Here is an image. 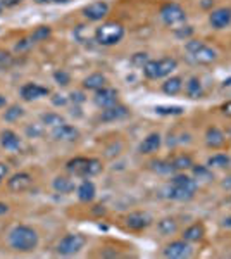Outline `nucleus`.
I'll return each mask as SVG.
<instances>
[{
    "label": "nucleus",
    "mask_w": 231,
    "mask_h": 259,
    "mask_svg": "<svg viewBox=\"0 0 231 259\" xmlns=\"http://www.w3.org/2000/svg\"><path fill=\"white\" fill-rule=\"evenodd\" d=\"M150 216L147 213H131L126 218V227L130 230H144L150 225Z\"/></svg>",
    "instance_id": "obj_16"
},
{
    "label": "nucleus",
    "mask_w": 231,
    "mask_h": 259,
    "mask_svg": "<svg viewBox=\"0 0 231 259\" xmlns=\"http://www.w3.org/2000/svg\"><path fill=\"white\" fill-rule=\"evenodd\" d=\"M185 90H186V95H188L190 98H200L203 95L202 83H200V80L195 76L190 78L188 83H186V87H185Z\"/></svg>",
    "instance_id": "obj_25"
},
{
    "label": "nucleus",
    "mask_w": 231,
    "mask_h": 259,
    "mask_svg": "<svg viewBox=\"0 0 231 259\" xmlns=\"http://www.w3.org/2000/svg\"><path fill=\"white\" fill-rule=\"evenodd\" d=\"M157 228L162 235H173L178 230V225H176V221L173 218H164V220H161L157 223Z\"/></svg>",
    "instance_id": "obj_31"
},
{
    "label": "nucleus",
    "mask_w": 231,
    "mask_h": 259,
    "mask_svg": "<svg viewBox=\"0 0 231 259\" xmlns=\"http://www.w3.org/2000/svg\"><path fill=\"white\" fill-rule=\"evenodd\" d=\"M223 227L231 228V216H230V218H224V221H223Z\"/></svg>",
    "instance_id": "obj_51"
},
{
    "label": "nucleus",
    "mask_w": 231,
    "mask_h": 259,
    "mask_svg": "<svg viewBox=\"0 0 231 259\" xmlns=\"http://www.w3.org/2000/svg\"><path fill=\"white\" fill-rule=\"evenodd\" d=\"M162 144V138L159 133H150L147 138H144V142L140 144V152L142 154H154Z\"/></svg>",
    "instance_id": "obj_19"
},
{
    "label": "nucleus",
    "mask_w": 231,
    "mask_h": 259,
    "mask_svg": "<svg viewBox=\"0 0 231 259\" xmlns=\"http://www.w3.org/2000/svg\"><path fill=\"white\" fill-rule=\"evenodd\" d=\"M109 12V5L105 2H93V4L87 5L83 9V16L88 21H100L107 16Z\"/></svg>",
    "instance_id": "obj_12"
},
{
    "label": "nucleus",
    "mask_w": 231,
    "mask_h": 259,
    "mask_svg": "<svg viewBox=\"0 0 231 259\" xmlns=\"http://www.w3.org/2000/svg\"><path fill=\"white\" fill-rule=\"evenodd\" d=\"M131 63H133L135 64V66H138V67H144L145 66V64H147L148 63V56H147V54H135V56L133 57H131Z\"/></svg>",
    "instance_id": "obj_39"
},
{
    "label": "nucleus",
    "mask_w": 231,
    "mask_h": 259,
    "mask_svg": "<svg viewBox=\"0 0 231 259\" xmlns=\"http://www.w3.org/2000/svg\"><path fill=\"white\" fill-rule=\"evenodd\" d=\"M192 33H193V30L190 28V26H185V28H183V26H179V28L174 30V35L179 36V38H186V36H190Z\"/></svg>",
    "instance_id": "obj_40"
},
{
    "label": "nucleus",
    "mask_w": 231,
    "mask_h": 259,
    "mask_svg": "<svg viewBox=\"0 0 231 259\" xmlns=\"http://www.w3.org/2000/svg\"><path fill=\"white\" fill-rule=\"evenodd\" d=\"M95 104L98 105V107H111V105H114L116 102H117V92L114 90V88H109V87H102L100 90H97V94H95Z\"/></svg>",
    "instance_id": "obj_11"
},
{
    "label": "nucleus",
    "mask_w": 231,
    "mask_h": 259,
    "mask_svg": "<svg viewBox=\"0 0 231 259\" xmlns=\"http://www.w3.org/2000/svg\"><path fill=\"white\" fill-rule=\"evenodd\" d=\"M36 4H67L69 0H35Z\"/></svg>",
    "instance_id": "obj_44"
},
{
    "label": "nucleus",
    "mask_w": 231,
    "mask_h": 259,
    "mask_svg": "<svg viewBox=\"0 0 231 259\" xmlns=\"http://www.w3.org/2000/svg\"><path fill=\"white\" fill-rule=\"evenodd\" d=\"M9 244L14 251L19 252H29L35 251L36 245H38V235L33 228L25 227V225H19L9 235Z\"/></svg>",
    "instance_id": "obj_1"
},
{
    "label": "nucleus",
    "mask_w": 231,
    "mask_h": 259,
    "mask_svg": "<svg viewBox=\"0 0 231 259\" xmlns=\"http://www.w3.org/2000/svg\"><path fill=\"white\" fill-rule=\"evenodd\" d=\"M7 175H9V166L5 162H0V183L4 182Z\"/></svg>",
    "instance_id": "obj_42"
},
{
    "label": "nucleus",
    "mask_w": 231,
    "mask_h": 259,
    "mask_svg": "<svg viewBox=\"0 0 231 259\" xmlns=\"http://www.w3.org/2000/svg\"><path fill=\"white\" fill-rule=\"evenodd\" d=\"M224 142H226V138H224V133L221 131L219 128H216V126H210V128H207V131H205V144L209 145L210 149L223 147Z\"/></svg>",
    "instance_id": "obj_17"
},
{
    "label": "nucleus",
    "mask_w": 231,
    "mask_h": 259,
    "mask_svg": "<svg viewBox=\"0 0 231 259\" xmlns=\"http://www.w3.org/2000/svg\"><path fill=\"white\" fill-rule=\"evenodd\" d=\"M71 100L73 102H85V97H83V94H81V92H73V94H71Z\"/></svg>",
    "instance_id": "obj_45"
},
{
    "label": "nucleus",
    "mask_w": 231,
    "mask_h": 259,
    "mask_svg": "<svg viewBox=\"0 0 231 259\" xmlns=\"http://www.w3.org/2000/svg\"><path fill=\"white\" fill-rule=\"evenodd\" d=\"M40 133H42V130L36 128V126H29V128H28V135H33V137H38Z\"/></svg>",
    "instance_id": "obj_48"
},
{
    "label": "nucleus",
    "mask_w": 231,
    "mask_h": 259,
    "mask_svg": "<svg viewBox=\"0 0 231 259\" xmlns=\"http://www.w3.org/2000/svg\"><path fill=\"white\" fill-rule=\"evenodd\" d=\"M42 123L45 126H50V128H57V126L64 125L66 119H64L60 114H56V112H47V114L42 116Z\"/></svg>",
    "instance_id": "obj_30"
},
{
    "label": "nucleus",
    "mask_w": 231,
    "mask_h": 259,
    "mask_svg": "<svg viewBox=\"0 0 231 259\" xmlns=\"http://www.w3.org/2000/svg\"><path fill=\"white\" fill-rule=\"evenodd\" d=\"M52 187H54V190H57V192H60V194H69L74 190V183L71 182L69 178H66V176H57V178L54 180Z\"/></svg>",
    "instance_id": "obj_27"
},
{
    "label": "nucleus",
    "mask_w": 231,
    "mask_h": 259,
    "mask_svg": "<svg viewBox=\"0 0 231 259\" xmlns=\"http://www.w3.org/2000/svg\"><path fill=\"white\" fill-rule=\"evenodd\" d=\"M171 185L179 187V189H185V190H188V192H192V194H195L197 189H199L197 180H193L192 176H186V175H176L174 178L171 180Z\"/></svg>",
    "instance_id": "obj_20"
},
{
    "label": "nucleus",
    "mask_w": 231,
    "mask_h": 259,
    "mask_svg": "<svg viewBox=\"0 0 231 259\" xmlns=\"http://www.w3.org/2000/svg\"><path fill=\"white\" fill-rule=\"evenodd\" d=\"M221 88L231 95V78H226V80L223 81V85H221Z\"/></svg>",
    "instance_id": "obj_47"
},
{
    "label": "nucleus",
    "mask_w": 231,
    "mask_h": 259,
    "mask_svg": "<svg viewBox=\"0 0 231 259\" xmlns=\"http://www.w3.org/2000/svg\"><path fill=\"white\" fill-rule=\"evenodd\" d=\"M124 36V28L119 25V23H104L102 26H98L95 30V40H97L98 45L104 47H111L119 43Z\"/></svg>",
    "instance_id": "obj_3"
},
{
    "label": "nucleus",
    "mask_w": 231,
    "mask_h": 259,
    "mask_svg": "<svg viewBox=\"0 0 231 259\" xmlns=\"http://www.w3.org/2000/svg\"><path fill=\"white\" fill-rule=\"evenodd\" d=\"M105 83H107V78L100 73L90 74V76L83 80V87L87 88V90H95V92L100 90L102 87H105Z\"/></svg>",
    "instance_id": "obj_21"
},
{
    "label": "nucleus",
    "mask_w": 231,
    "mask_h": 259,
    "mask_svg": "<svg viewBox=\"0 0 231 259\" xmlns=\"http://www.w3.org/2000/svg\"><path fill=\"white\" fill-rule=\"evenodd\" d=\"M0 4L5 5V7H14V5L21 4V0H0Z\"/></svg>",
    "instance_id": "obj_46"
},
{
    "label": "nucleus",
    "mask_w": 231,
    "mask_h": 259,
    "mask_svg": "<svg viewBox=\"0 0 231 259\" xmlns=\"http://www.w3.org/2000/svg\"><path fill=\"white\" fill-rule=\"evenodd\" d=\"M31 38H25V40H21V42L18 43V45H16V50H18V52H23V50H28L29 47H31Z\"/></svg>",
    "instance_id": "obj_41"
},
{
    "label": "nucleus",
    "mask_w": 231,
    "mask_h": 259,
    "mask_svg": "<svg viewBox=\"0 0 231 259\" xmlns=\"http://www.w3.org/2000/svg\"><path fill=\"white\" fill-rule=\"evenodd\" d=\"M185 50L188 52L190 59L197 64H212L217 59L216 50L205 45L202 40H188L185 45Z\"/></svg>",
    "instance_id": "obj_5"
},
{
    "label": "nucleus",
    "mask_w": 231,
    "mask_h": 259,
    "mask_svg": "<svg viewBox=\"0 0 231 259\" xmlns=\"http://www.w3.org/2000/svg\"><path fill=\"white\" fill-rule=\"evenodd\" d=\"M185 109L181 105H155V112L162 116H179Z\"/></svg>",
    "instance_id": "obj_33"
},
{
    "label": "nucleus",
    "mask_w": 231,
    "mask_h": 259,
    "mask_svg": "<svg viewBox=\"0 0 231 259\" xmlns=\"http://www.w3.org/2000/svg\"><path fill=\"white\" fill-rule=\"evenodd\" d=\"M193 195H195V194L188 192V190H185V189H179V187H174V185H171L168 189V197L173 200H181L183 202V200H190Z\"/></svg>",
    "instance_id": "obj_26"
},
{
    "label": "nucleus",
    "mask_w": 231,
    "mask_h": 259,
    "mask_svg": "<svg viewBox=\"0 0 231 259\" xmlns=\"http://www.w3.org/2000/svg\"><path fill=\"white\" fill-rule=\"evenodd\" d=\"M52 137L60 142H74L80 137V131L74 126L64 123V125L57 126V128H52Z\"/></svg>",
    "instance_id": "obj_13"
},
{
    "label": "nucleus",
    "mask_w": 231,
    "mask_h": 259,
    "mask_svg": "<svg viewBox=\"0 0 231 259\" xmlns=\"http://www.w3.org/2000/svg\"><path fill=\"white\" fill-rule=\"evenodd\" d=\"M130 114V111H128L124 105H111V107H105L104 111H102L100 114V119L105 123H111V121H117V119H124L126 116Z\"/></svg>",
    "instance_id": "obj_15"
},
{
    "label": "nucleus",
    "mask_w": 231,
    "mask_h": 259,
    "mask_svg": "<svg viewBox=\"0 0 231 259\" xmlns=\"http://www.w3.org/2000/svg\"><path fill=\"white\" fill-rule=\"evenodd\" d=\"M161 19L164 21V25H168V26H171L173 30H176L178 26H181L183 23L186 21V12L179 4L171 2V4L162 5Z\"/></svg>",
    "instance_id": "obj_6"
},
{
    "label": "nucleus",
    "mask_w": 231,
    "mask_h": 259,
    "mask_svg": "<svg viewBox=\"0 0 231 259\" xmlns=\"http://www.w3.org/2000/svg\"><path fill=\"white\" fill-rule=\"evenodd\" d=\"M93 197H95V185L90 180H85V182L78 187V199H80L81 202H90V200H93Z\"/></svg>",
    "instance_id": "obj_23"
},
{
    "label": "nucleus",
    "mask_w": 231,
    "mask_h": 259,
    "mask_svg": "<svg viewBox=\"0 0 231 259\" xmlns=\"http://www.w3.org/2000/svg\"><path fill=\"white\" fill-rule=\"evenodd\" d=\"M209 23H210V26H212V28H216V30L226 28V26L231 23V9L221 7V9L212 11L209 14Z\"/></svg>",
    "instance_id": "obj_10"
},
{
    "label": "nucleus",
    "mask_w": 231,
    "mask_h": 259,
    "mask_svg": "<svg viewBox=\"0 0 231 259\" xmlns=\"http://www.w3.org/2000/svg\"><path fill=\"white\" fill-rule=\"evenodd\" d=\"M192 171H193V176H195L199 182H210V180H214V175H212V171H210L209 166L193 164Z\"/></svg>",
    "instance_id": "obj_28"
},
{
    "label": "nucleus",
    "mask_w": 231,
    "mask_h": 259,
    "mask_svg": "<svg viewBox=\"0 0 231 259\" xmlns=\"http://www.w3.org/2000/svg\"><path fill=\"white\" fill-rule=\"evenodd\" d=\"M85 242H87L85 240V237L80 233L66 235V237L59 242V245H57V252L62 256H73L85 247Z\"/></svg>",
    "instance_id": "obj_7"
},
{
    "label": "nucleus",
    "mask_w": 231,
    "mask_h": 259,
    "mask_svg": "<svg viewBox=\"0 0 231 259\" xmlns=\"http://www.w3.org/2000/svg\"><path fill=\"white\" fill-rule=\"evenodd\" d=\"M54 104H56V105H64V104H66V98H54Z\"/></svg>",
    "instance_id": "obj_50"
},
{
    "label": "nucleus",
    "mask_w": 231,
    "mask_h": 259,
    "mask_svg": "<svg viewBox=\"0 0 231 259\" xmlns=\"http://www.w3.org/2000/svg\"><path fill=\"white\" fill-rule=\"evenodd\" d=\"M12 64H14V59H12L11 54L5 52V50H0V71L9 69Z\"/></svg>",
    "instance_id": "obj_37"
},
{
    "label": "nucleus",
    "mask_w": 231,
    "mask_h": 259,
    "mask_svg": "<svg viewBox=\"0 0 231 259\" xmlns=\"http://www.w3.org/2000/svg\"><path fill=\"white\" fill-rule=\"evenodd\" d=\"M54 78H56V81H57V85H60V87H66L67 83H69V74L66 73V71H56V73H54Z\"/></svg>",
    "instance_id": "obj_38"
},
{
    "label": "nucleus",
    "mask_w": 231,
    "mask_h": 259,
    "mask_svg": "<svg viewBox=\"0 0 231 259\" xmlns=\"http://www.w3.org/2000/svg\"><path fill=\"white\" fill-rule=\"evenodd\" d=\"M171 164H173V168H174V169H179V171H183V169L192 168V166H193V159L190 158V156H186V154H181V156H178V158L173 159Z\"/></svg>",
    "instance_id": "obj_32"
},
{
    "label": "nucleus",
    "mask_w": 231,
    "mask_h": 259,
    "mask_svg": "<svg viewBox=\"0 0 231 259\" xmlns=\"http://www.w3.org/2000/svg\"><path fill=\"white\" fill-rule=\"evenodd\" d=\"M205 235V230L200 223H195L192 227H188L185 231H183V240L186 242H199L202 240V237Z\"/></svg>",
    "instance_id": "obj_22"
},
{
    "label": "nucleus",
    "mask_w": 231,
    "mask_h": 259,
    "mask_svg": "<svg viewBox=\"0 0 231 259\" xmlns=\"http://www.w3.org/2000/svg\"><path fill=\"white\" fill-rule=\"evenodd\" d=\"M230 164V156L226 154H214L210 156L209 159H207V166H209L210 169L212 168H226V166Z\"/></svg>",
    "instance_id": "obj_29"
},
{
    "label": "nucleus",
    "mask_w": 231,
    "mask_h": 259,
    "mask_svg": "<svg viewBox=\"0 0 231 259\" xmlns=\"http://www.w3.org/2000/svg\"><path fill=\"white\" fill-rule=\"evenodd\" d=\"M2 7H4V5H2V4H0V12H2Z\"/></svg>",
    "instance_id": "obj_54"
},
{
    "label": "nucleus",
    "mask_w": 231,
    "mask_h": 259,
    "mask_svg": "<svg viewBox=\"0 0 231 259\" xmlns=\"http://www.w3.org/2000/svg\"><path fill=\"white\" fill-rule=\"evenodd\" d=\"M50 36V28L49 26H40L33 32V35L29 36L31 42H42V40H47Z\"/></svg>",
    "instance_id": "obj_36"
},
{
    "label": "nucleus",
    "mask_w": 231,
    "mask_h": 259,
    "mask_svg": "<svg viewBox=\"0 0 231 259\" xmlns=\"http://www.w3.org/2000/svg\"><path fill=\"white\" fill-rule=\"evenodd\" d=\"M192 254V247H190V242L186 240H176L171 242L169 245H166L164 256L169 259H183L188 258Z\"/></svg>",
    "instance_id": "obj_8"
},
{
    "label": "nucleus",
    "mask_w": 231,
    "mask_h": 259,
    "mask_svg": "<svg viewBox=\"0 0 231 259\" xmlns=\"http://www.w3.org/2000/svg\"><path fill=\"white\" fill-rule=\"evenodd\" d=\"M178 67V61L173 57H162L159 61H148L144 66V74L148 80H161L173 73Z\"/></svg>",
    "instance_id": "obj_4"
},
{
    "label": "nucleus",
    "mask_w": 231,
    "mask_h": 259,
    "mask_svg": "<svg viewBox=\"0 0 231 259\" xmlns=\"http://www.w3.org/2000/svg\"><path fill=\"white\" fill-rule=\"evenodd\" d=\"M7 104V100H5L4 95H0V107H4V105Z\"/></svg>",
    "instance_id": "obj_52"
},
{
    "label": "nucleus",
    "mask_w": 231,
    "mask_h": 259,
    "mask_svg": "<svg viewBox=\"0 0 231 259\" xmlns=\"http://www.w3.org/2000/svg\"><path fill=\"white\" fill-rule=\"evenodd\" d=\"M9 211V206L5 202H0V214H5Z\"/></svg>",
    "instance_id": "obj_49"
},
{
    "label": "nucleus",
    "mask_w": 231,
    "mask_h": 259,
    "mask_svg": "<svg viewBox=\"0 0 231 259\" xmlns=\"http://www.w3.org/2000/svg\"><path fill=\"white\" fill-rule=\"evenodd\" d=\"M49 95V88L42 87V85L36 83H26L21 87V97L25 100H36V98H42Z\"/></svg>",
    "instance_id": "obj_14"
},
{
    "label": "nucleus",
    "mask_w": 231,
    "mask_h": 259,
    "mask_svg": "<svg viewBox=\"0 0 231 259\" xmlns=\"http://www.w3.org/2000/svg\"><path fill=\"white\" fill-rule=\"evenodd\" d=\"M221 112H223L224 116H228V118H231V100L224 102V104L221 105Z\"/></svg>",
    "instance_id": "obj_43"
},
{
    "label": "nucleus",
    "mask_w": 231,
    "mask_h": 259,
    "mask_svg": "<svg viewBox=\"0 0 231 259\" xmlns=\"http://www.w3.org/2000/svg\"><path fill=\"white\" fill-rule=\"evenodd\" d=\"M223 187H224V189H231V178H228V182H224Z\"/></svg>",
    "instance_id": "obj_53"
},
{
    "label": "nucleus",
    "mask_w": 231,
    "mask_h": 259,
    "mask_svg": "<svg viewBox=\"0 0 231 259\" xmlns=\"http://www.w3.org/2000/svg\"><path fill=\"white\" fill-rule=\"evenodd\" d=\"M23 114H25L23 107H19V105H11V107L4 112V119L5 121H16V119H19Z\"/></svg>",
    "instance_id": "obj_35"
},
{
    "label": "nucleus",
    "mask_w": 231,
    "mask_h": 259,
    "mask_svg": "<svg viewBox=\"0 0 231 259\" xmlns=\"http://www.w3.org/2000/svg\"><path fill=\"white\" fill-rule=\"evenodd\" d=\"M33 183V178L29 173H16L9 178L7 182V187L11 192H25L31 187Z\"/></svg>",
    "instance_id": "obj_9"
},
{
    "label": "nucleus",
    "mask_w": 231,
    "mask_h": 259,
    "mask_svg": "<svg viewBox=\"0 0 231 259\" xmlns=\"http://www.w3.org/2000/svg\"><path fill=\"white\" fill-rule=\"evenodd\" d=\"M152 169L157 171V173H161V175H169V173L174 171L171 161H154L152 162Z\"/></svg>",
    "instance_id": "obj_34"
},
{
    "label": "nucleus",
    "mask_w": 231,
    "mask_h": 259,
    "mask_svg": "<svg viewBox=\"0 0 231 259\" xmlns=\"http://www.w3.org/2000/svg\"><path fill=\"white\" fill-rule=\"evenodd\" d=\"M0 145L7 151H18L21 147V138L12 131V130H4L0 133Z\"/></svg>",
    "instance_id": "obj_18"
},
{
    "label": "nucleus",
    "mask_w": 231,
    "mask_h": 259,
    "mask_svg": "<svg viewBox=\"0 0 231 259\" xmlns=\"http://www.w3.org/2000/svg\"><path fill=\"white\" fill-rule=\"evenodd\" d=\"M66 169L71 175L90 178V176H95L102 171V162L93 158H74L67 161Z\"/></svg>",
    "instance_id": "obj_2"
},
{
    "label": "nucleus",
    "mask_w": 231,
    "mask_h": 259,
    "mask_svg": "<svg viewBox=\"0 0 231 259\" xmlns=\"http://www.w3.org/2000/svg\"><path fill=\"white\" fill-rule=\"evenodd\" d=\"M183 88V80L179 76H171L162 83V92L168 95H176L179 94Z\"/></svg>",
    "instance_id": "obj_24"
}]
</instances>
